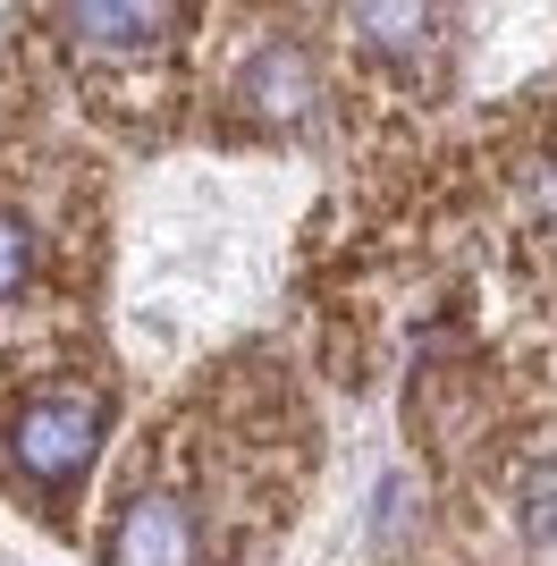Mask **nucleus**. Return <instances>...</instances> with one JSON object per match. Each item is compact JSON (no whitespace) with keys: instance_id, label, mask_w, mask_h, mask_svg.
Masks as SVG:
<instances>
[{"instance_id":"nucleus-4","label":"nucleus","mask_w":557,"mask_h":566,"mask_svg":"<svg viewBox=\"0 0 557 566\" xmlns=\"http://www.w3.org/2000/svg\"><path fill=\"white\" fill-rule=\"evenodd\" d=\"M237 102H254L262 118L296 127V118L313 111V60H304L296 43H262L254 60H245V76H237Z\"/></svg>"},{"instance_id":"nucleus-6","label":"nucleus","mask_w":557,"mask_h":566,"mask_svg":"<svg viewBox=\"0 0 557 566\" xmlns=\"http://www.w3.org/2000/svg\"><path fill=\"white\" fill-rule=\"evenodd\" d=\"M25 280H34V229L18 212H0V305L25 296Z\"/></svg>"},{"instance_id":"nucleus-1","label":"nucleus","mask_w":557,"mask_h":566,"mask_svg":"<svg viewBox=\"0 0 557 566\" xmlns=\"http://www.w3.org/2000/svg\"><path fill=\"white\" fill-rule=\"evenodd\" d=\"M111 423V406L93 389H51V398H25L18 423H9V465L34 482L43 499H69L93 465V440Z\"/></svg>"},{"instance_id":"nucleus-5","label":"nucleus","mask_w":557,"mask_h":566,"mask_svg":"<svg viewBox=\"0 0 557 566\" xmlns=\"http://www.w3.org/2000/svg\"><path fill=\"white\" fill-rule=\"evenodd\" d=\"M355 25H364L371 51L414 60V51L431 43V0H355Z\"/></svg>"},{"instance_id":"nucleus-3","label":"nucleus","mask_w":557,"mask_h":566,"mask_svg":"<svg viewBox=\"0 0 557 566\" xmlns=\"http://www.w3.org/2000/svg\"><path fill=\"white\" fill-rule=\"evenodd\" d=\"M69 34L102 60H144L178 34V0H69Z\"/></svg>"},{"instance_id":"nucleus-2","label":"nucleus","mask_w":557,"mask_h":566,"mask_svg":"<svg viewBox=\"0 0 557 566\" xmlns=\"http://www.w3.org/2000/svg\"><path fill=\"white\" fill-rule=\"evenodd\" d=\"M102 566H203V516L178 491H127L111 516Z\"/></svg>"}]
</instances>
